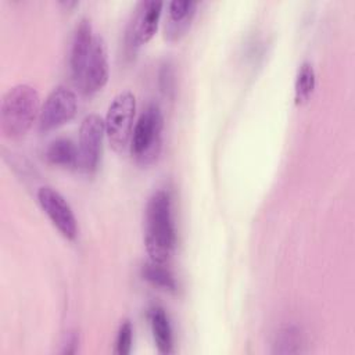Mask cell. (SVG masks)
I'll return each instance as SVG.
<instances>
[{
	"label": "cell",
	"instance_id": "cell-1",
	"mask_svg": "<svg viewBox=\"0 0 355 355\" xmlns=\"http://www.w3.org/2000/svg\"><path fill=\"white\" fill-rule=\"evenodd\" d=\"M144 244L150 261L166 263L176 247L172 201L166 190H158L147 201L144 218Z\"/></svg>",
	"mask_w": 355,
	"mask_h": 355
},
{
	"label": "cell",
	"instance_id": "cell-2",
	"mask_svg": "<svg viewBox=\"0 0 355 355\" xmlns=\"http://www.w3.org/2000/svg\"><path fill=\"white\" fill-rule=\"evenodd\" d=\"M40 112V97L37 90L26 83L12 86L1 98L0 130L6 137L24 136L33 125Z\"/></svg>",
	"mask_w": 355,
	"mask_h": 355
},
{
	"label": "cell",
	"instance_id": "cell-3",
	"mask_svg": "<svg viewBox=\"0 0 355 355\" xmlns=\"http://www.w3.org/2000/svg\"><path fill=\"white\" fill-rule=\"evenodd\" d=\"M164 116L157 104H148L136 121L130 137V151L141 165L157 159L162 146Z\"/></svg>",
	"mask_w": 355,
	"mask_h": 355
},
{
	"label": "cell",
	"instance_id": "cell-4",
	"mask_svg": "<svg viewBox=\"0 0 355 355\" xmlns=\"http://www.w3.org/2000/svg\"><path fill=\"white\" fill-rule=\"evenodd\" d=\"M136 115V97L130 90L119 92L110 103L105 114V135L110 146L122 153L130 143Z\"/></svg>",
	"mask_w": 355,
	"mask_h": 355
},
{
	"label": "cell",
	"instance_id": "cell-5",
	"mask_svg": "<svg viewBox=\"0 0 355 355\" xmlns=\"http://www.w3.org/2000/svg\"><path fill=\"white\" fill-rule=\"evenodd\" d=\"M78 111V97L67 86L54 87L40 107L37 126L40 132L54 130L69 122Z\"/></svg>",
	"mask_w": 355,
	"mask_h": 355
},
{
	"label": "cell",
	"instance_id": "cell-6",
	"mask_svg": "<svg viewBox=\"0 0 355 355\" xmlns=\"http://www.w3.org/2000/svg\"><path fill=\"white\" fill-rule=\"evenodd\" d=\"M104 135L105 123L98 114H89L82 119L78 137V168L82 172L92 173L97 169Z\"/></svg>",
	"mask_w": 355,
	"mask_h": 355
},
{
	"label": "cell",
	"instance_id": "cell-7",
	"mask_svg": "<svg viewBox=\"0 0 355 355\" xmlns=\"http://www.w3.org/2000/svg\"><path fill=\"white\" fill-rule=\"evenodd\" d=\"M36 198L57 230L65 239L73 240L78 233V225L73 211L65 197L51 186H42L36 193Z\"/></svg>",
	"mask_w": 355,
	"mask_h": 355
},
{
	"label": "cell",
	"instance_id": "cell-8",
	"mask_svg": "<svg viewBox=\"0 0 355 355\" xmlns=\"http://www.w3.org/2000/svg\"><path fill=\"white\" fill-rule=\"evenodd\" d=\"M108 75L110 65L105 42L103 36L94 35L90 54L76 86L85 94H93L105 86V83L108 82Z\"/></svg>",
	"mask_w": 355,
	"mask_h": 355
},
{
	"label": "cell",
	"instance_id": "cell-9",
	"mask_svg": "<svg viewBox=\"0 0 355 355\" xmlns=\"http://www.w3.org/2000/svg\"><path fill=\"white\" fill-rule=\"evenodd\" d=\"M164 3L155 0L140 1L128 29V42L132 49L148 43L155 35Z\"/></svg>",
	"mask_w": 355,
	"mask_h": 355
},
{
	"label": "cell",
	"instance_id": "cell-10",
	"mask_svg": "<svg viewBox=\"0 0 355 355\" xmlns=\"http://www.w3.org/2000/svg\"><path fill=\"white\" fill-rule=\"evenodd\" d=\"M93 39H94V35L92 31L90 21L86 18H82L75 28L72 43H71V51H69V71L75 85L79 82L82 76L83 68L86 65L87 57L92 50Z\"/></svg>",
	"mask_w": 355,
	"mask_h": 355
},
{
	"label": "cell",
	"instance_id": "cell-11",
	"mask_svg": "<svg viewBox=\"0 0 355 355\" xmlns=\"http://www.w3.org/2000/svg\"><path fill=\"white\" fill-rule=\"evenodd\" d=\"M196 1L173 0L168 3V17L165 21V37L169 40L179 39L190 26L197 8Z\"/></svg>",
	"mask_w": 355,
	"mask_h": 355
},
{
	"label": "cell",
	"instance_id": "cell-12",
	"mask_svg": "<svg viewBox=\"0 0 355 355\" xmlns=\"http://www.w3.org/2000/svg\"><path fill=\"white\" fill-rule=\"evenodd\" d=\"M148 319L157 349L161 354H171L173 351V334L165 309L158 305L151 306L148 311Z\"/></svg>",
	"mask_w": 355,
	"mask_h": 355
},
{
	"label": "cell",
	"instance_id": "cell-13",
	"mask_svg": "<svg viewBox=\"0 0 355 355\" xmlns=\"http://www.w3.org/2000/svg\"><path fill=\"white\" fill-rule=\"evenodd\" d=\"M47 161L62 168H78V146L69 139L60 137L53 140L44 153Z\"/></svg>",
	"mask_w": 355,
	"mask_h": 355
},
{
	"label": "cell",
	"instance_id": "cell-14",
	"mask_svg": "<svg viewBox=\"0 0 355 355\" xmlns=\"http://www.w3.org/2000/svg\"><path fill=\"white\" fill-rule=\"evenodd\" d=\"M315 85H316L315 69L311 62L305 61L300 65L297 75H295V82H294L295 104L306 103L315 90Z\"/></svg>",
	"mask_w": 355,
	"mask_h": 355
},
{
	"label": "cell",
	"instance_id": "cell-15",
	"mask_svg": "<svg viewBox=\"0 0 355 355\" xmlns=\"http://www.w3.org/2000/svg\"><path fill=\"white\" fill-rule=\"evenodd\" d=\"M141 276L144 280L162 290L175 293L178 288L175 276L171 273L169 269L165 268V263H158L153 261L147 262L141 269Z\"/></svg>",
	"mask_w": 355,
	"mask_h": 355
},
{
	"label": "cell",
	"instance_id": "cell-16",
	"mask_svg": "<svg viewBox=\"0 0 355 355\" xmlns=\"http://www.w3.org/2000/svg\"><path fill=\"white\" fill-rule=\"evenodd\" d=\"M133 341V327L129 320H123L118 329L115 340V352L118 355H128L132 349Z\"/></svg>",
	"mask_w": 355,
	"mask_h": 355
}]
</instances>
